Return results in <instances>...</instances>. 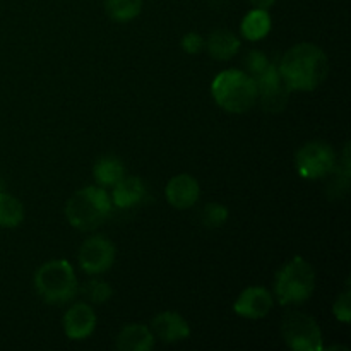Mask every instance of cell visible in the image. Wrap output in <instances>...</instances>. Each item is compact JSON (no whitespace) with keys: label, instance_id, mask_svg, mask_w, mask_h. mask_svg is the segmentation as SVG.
<instances>
[{"label":"cell","instance_id":"6da1fadb","mask_svg":"<svg viewBox=\"0 0 351 351\" xmlns=\"http://www.w3.org/2000/svg\"><path fill=\"white\" fill-rule=\"evenodd\" d=\"M328 71V55L312 43L291 47L278 65V72L290 91H314L324 81Z\"/></svg>","mask_w":351,"mask_h":351},{"label":"cell","instance_id":"7a4b0ae2","mask_svg":"<svg viewBox=\"0 0 351 351\" xmlns=\"http://www.w3.org/2000/svg\"><path fill=\"white\" fill-rule=\"evenodd\" d=\"M112 199L103 187H84L75 192L65 206V216L81 232L98 228L112 215Z\"/></svg>","mask_w":351,"mask_h":351},{"label":"cell","instance_id":"3957f363","mask_svg":"<svg viewBox=\"0 0 351 351\" xmlns=\"http://www.w3.org/2000/svg\"><path fill=\"white\" fill-rule=\"evenodd\" d=\"M215 101L223 110L232 113H243L254 106L257 99L256 81L249 74L237 69L219 72L211 84Z\"/></svg>","mask_w":351,"mask_h":351},{"label":"cell","instance_id":"277c9868","mask_svg":"<svg viewBox=\"0 0 351 351\" xmlns=\"http://www.w3.org/2000/svg\"><path fill=\"white\" fill-rule=\"evenodd\" d=\"M34 288L47 304H67L77 291L75 273L67 261H50L34 274Z\"/></svg>","mask_w":351,"mask_h":351},{"label":"cell","instance_id":"5b68a950","mask_svg":"<svg viewBox=\"0 0 351 351\" xmlns=\"http://www.w3.org/2000/svg\"><path fill=\"white\" fill-rule=\"evenodd\" d=\"M315 288V273L304 257L297 256L278 273L274 293L281 305L304 304Z\"/></svg>","mask_w":351,"mask_h":351},{"label":"cell","instance_id":"8992f818","mask_svg":"<svg viewBox=\"0 0 351 351\" xmlns=\"http://www.w3.org/2000/svg\"><path fill=\"white\" fill-rule=\"evenodd\" d=\"M281 331H283L285 341L291 350L321 351L324 348L321 328L307 314L297 311L288 312L281 322Z\"/></svg>","mask_w":351,"mask_h":351},{"label":"cell","instance_id":"52a82bcc","mask_svg":"<svg viewBox=\"0 0 351 351\" xmlns=\"http://www.w3.org/2000/svg\"><path fill=\"white\" fill-rule=\"evenodd\" d=\"M295 167L302 178L319 180L332 173L336 167V153L329 144L308 143L298 149Z\"/></svg>","mask_w":351,"mask_h":351},{"label":"cell","instance_id":"ba28073f","mask_svg":"<svg viewBox=\"0 0 351 351\" xmlns=\"http://www.w3.org/2000/svg\"><path fill=\"white\" fill-rule=\"evenodd\" d=\"M115 261V245L106 237H91L79 249V266L88 274H101Z\"/></svg>","mask_w":351,"mask_h":351},{"label":"cell","instance_id":"9c48e42d","mask_svg":"<svg viewBox=\"0 0 351 351\" xmlns=\"http://www.w3.org/2000/svg\"><path fill=\"white\" fill-rule=\"evenodd\" d=\"M273 308V297L263 287H249L233 304L237 315L245 319H263Z\"/></svg>","mask_w":351,"mask_h":351},{"label":"cell","instance_id":"30bf717a","mask_svg":"<svg viewBox=\"0 0 351 351\" xmlns=\"http://www.w3.org/2000/svg\"><path fill=\"white\" fill-rule=\"evenodd\" d=\"M96 328V314L88 304H75L65 312L64 331L72 341L89 338Z\"/></svg>","mask_w":351,"mask_h":351},{"label":"cell","instance_id":"8fae6325","mask_svg":"<svg viewBox=\"0 0 351 351\" xmlns=\"http://www.w3.org/2000/svg\"><path fill=\"white\" fill-rule=\"evenodd\" d=\"M167 201L177 209L192 208L199 201L201 195V187L194 177L187 173L177 175L167 184Z\"/></svg>","mask_w":351,"mask_h":351},{"label":"cell","instance_id":"7c38bea8","mask_svg":"<svg viewBox=\"0 0 351 351\" xmlns=\"http://www.w3.org/2000/svg\"><path fill=\"white\" fill-rule=\"evenodd\" d=\"M151 331L154 338H160L165 343H175L187 339L191 336V328L187 321L177 312H161L151 322Z\"/></svg>","mask_w":351,"mask_h":351},{"label":"cell","instance_id":"4fadbf2b","mask_svg":"<svg viewBox=\"0 0 351 351\" xmlns=\"http://www.w3.org/2000/svg\"><path fill=\"white\" fill-rule=\"evenodd\" d=\"M146 195V187L139 177H125L123 175L115 185H113L112 204L119 209H129L139 204Z\"/></svg>","mask_w":351,"mask_h":351},{"label":"cell","instance_id":"5bb4252c","mask_svg":"<svg viewBox=\"0 0 351 351\" xmlns=\"http://www.w3.org/2000/svg\"><path fill=\"white\" fill-rule=\"evenodd\" d=\"M117 348L122 351H151L154 348V335L143 324H129L117 336Z\"/></svg>","mask_w":351,"mask_h":351},{"label":"cell","instance_id":"9a60e30c","mask_svg":"<svg viewBox=\"0 0 351 351\" xmlns=\"http://www.w3.org/2000/svg\"><path fill=\"white\" fill-rule=\"evenodd\" d=\"M209 55L216 60H228L239 51L240 40L226 29H216L209 34L208 43H206Z\"/></svg>","mask_w":351,"mask_h":351},{"label":"cell","instance_id":"2e32d148","mask_svg":"<svg viewBox=\"0 0 351 351\" xmlns=\"http://www.w3.org/2000/svg\"><path fill=\"white\" fill-rule=\"evenodd\" d=\"M242 36L249 41H259L271 31V16L264 9H252L242 21Z\"/></svg>","mask_w":351,"mask_h":351},{"label":"cell","instance_id":"e0dca14e","mask_svg":"<svg viewBox=\"0 0 351 351\" xmlns=\"http://www.w3.org/2000/svg\"><path fill=\"white\" fill-rule=\"evenodd\" d=\"M93 171H95V180L98 182L99 187H113L125 175L123 163L115 156H106L98 160Z\"/></svg>","mask_w":351,"mask_h":351},{"label":"cell","instance_id":"ac0fdd59","mask_svg":"<svg viewBox=\"0 0 351 351\" xmlns=\"http://www.w3.org/2000/svg\"><path fill=\"white\" fill-rule=\"evenodd\" d=\"M24 208L14 195L0 192V228H16L23 223Z\"/></svg>","mask_w":351,"mask_h":351},{"label":"cell","instance_id":"d6986e66","mask_svg":"<svg viewBox=\"0 0 351 351\" xmlns=\"http://www.w3.org/2000/svg\"><path fill=\"white\" fill-rule=\"evenodd\" d=\"M106 14L117 23L136 19L143 9V0H105Z\"/></svg>","mask_w":351,"mask_h":351},{"label":"cell","instance_id":"ffe728a7","mask_svg":"<svg viewBox=\"0 0 351 351\" xmlns=\"http://www.w3.org/2000/svg\"><path fill=\"white\" fill-rule=\"evenodd\" d=\"M259 98L261 106H263L264 112L280 113L287 108L288 98H290V89L287 88V84H283L280 89H276V91L267 93V95L259 96Z\"/></svg>","mask_w":351,"mask_h":351},{"label":"cell","instance_id":"44dd1931","mask_svg":"<svg viewBox=\"0 0 351 351\" xmlns=\"http://www.w3.org/2000/svg\"><path fill=\"white\" fill-rule=\"evenodd\" d=\"M82 293H84V297L88 298L89 302H93V304H105V302H108L110 298H112L113 290L108 283H105V281L91 280L84 285Z\"/></svg>","mask_w":351,"mask_h":351},{"label":"cell","instance_id":"7402d4cb","mask_svg":"<svg viewBox=\"0 0 351 351\" xmlns=\"http://www.w3.org/2000/svg\"><path fill=\"white\" fill-rule=\"evenodd\" d=\"M226 219H228V209L218 202H211L202 211V223L208 228H218V226L225 225Z\"/></svg>","mask_w":351,"mask_h":351},{"label":"cell","instance_id":"603a6c76","mask_svg":"<svg viewBox=\"0 0 351 351\" xmlns=\"http://www.w3.org/2000/svg\"><path fill=\"white\" fill-rule=\"evenodd\" d=\"M247 69H249L250 72V77H257V75L261 74V72L264 71V69L269 65V60H267L266 55L263 53V51L259 50H252L249 55H247Z\"/></svg>","mask_w":351,"mask_h":351},{"label":"cell","instance_id":"cb8c5ba5","mask_svg":"<svg viewBox=\"0 0 351 351\" xmlns=\"http://www.w3.org/2000/svg\"><path fill=\"white\" fill-rule=\"evenodd\" d=\"M350 290H346L345 293H341L338 297V300H336L335 307H332V312H335V315L338 317V321L345 322V324H348L350 319H351V304H350Z\"/></svg>","mask_w":351,"mask_h":351},{"label":"cell","instance_id":"d4e9b609","mask_svg":"<svg viewBox=\"0 0 351 351\" xmlns=\"http://www.w3.org/2000/svg\"><path fill=\"white\" fill-rule=\"evenodd\" d=\"M202 47H204V40H202L197 33H187L182 38V48H184V51H187V53H199V51L202 50Z\"/></svg>","mask_w":351,"mask_h":351},{"label":"cell","instance_id":"484cf974","mask_svg":"<svg viewBox=\"0 0 351 351\" xmlns=\"http://www.w3.org/2000/svg\"><path fill=\"white\" fill-rule=\"evenodd\" d=\"M249 2H250V5L254 7V9L267 10V9H271V7L274 5V2H276V0H249Z\"/></svg>","mask_w":351,"mask_h":351}]
</instances>
